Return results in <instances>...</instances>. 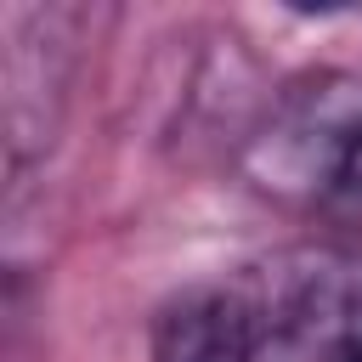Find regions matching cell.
<instances>
[{"label": "cell", "instance_id": "obj_1", "mask_svg": "<svg viewBox=\"0 0 362 362\" xmlns=\"http://www.w3.org/2000/svg\"><path fill=\"white\" fill-rule=\"evenodd\" d=\"M249 362H345L362 345V255L294 243L226 277Z\"/></svg>", "mask_w": 362, "mask_h": 362}, {"label": "cell", "instance_id": "obj_2", "mask_svg": "<svg viewBox=\"0 0 362 362\" xmlns=\"http://www.w3.org/2000/svg\"><path fill=\"white\" fill-rule=\"evenodd\" d=\"M362 124V79L317 74L277 96L272 119L249 141V175L277 198H328L345 147Z\"/></svg>", "mask_w": 362, "mask_h": 362}, {"label": "cell", "instance_id": "obj_3", "mask_svg": "<svg viewBox=\"0 0 362 362\" xmlns=\"http://www.w3.org/2000/svg\"><path fill=\"white\" fill-rule=\"evenodd\" d=\"M153 362H249L226 277L181 288L153 317Z\"/></svg>", "mask_w": 362, "mask_h": 362}, {"label": "cell", "instance_id": "obj_4", "mask_svg": "<svg viewBox=\"0 0 362 362\" xmlns=\"http://www.w3.org/2000/svg\"><path fill=\"white\" fill-rule=\"evenodd\" d=\"M328 204H339V209L362 215V124H356V136H351V147H345V164H339V175H334Z\"/></svg>", "mask_w": 362, "mask_h": 362}, {"label": "cell", "instance_id": "obj_5", "mask_svg": "<svg viewBox=\"0 0 362 362\" xmlns=\"http://www.w3.org/2000/svg\"><path fill=\"white\" fill-rule=\"evenodd\" d=\"M345 362H362V345H356V351H351V356H345Z\"/></svg>", "mask_w": 362, "mask_h": 362}]
</instances>
